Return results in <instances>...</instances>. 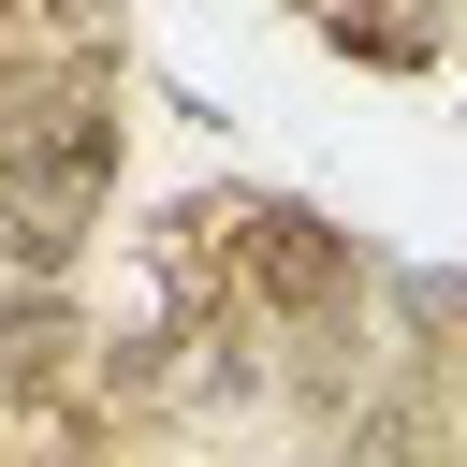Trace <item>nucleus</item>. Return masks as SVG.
Listing matches in <instances>:
<instances>
[{
  "instance_id": "f257e3e1",
  "label": "nucleus",
  "mask_w": 467,
  "mask_h": 467,
  "mask_svg": "<svg viewBox=\"0 0 467 467\" xmlns=\"http://www.w3.org/2000/svg\"><path fill=\"white\" fill-rule=\"evenodd\" d=\"M0 175L44 190V204H117V88L102 73H58V88H0Z\"/></svg>"
},
{
  "instance_id": "f03ea898",
  "label": "nucleus",
  "mask_w": 467,
  "mask_h": 467,
  "mask_svg": "<svg viewBox=\"0 0 467 467\" xmlns=\"http://www.w3.org/2000/svg\"><path fill=\"white\" fill-rule=\"evenodd\" d=\"M234 277L263 292V321L292 336H336L365 306V248L321 219V204H234Z\"/></svg>"
},
{
  "instance_id": "7ed1b4c3",
  "label": "nucleus",
  "mask_w": 467,
  "mask_h": 467,
  "mask_svg": "<svg viewBox=\"0 0 467 467\" xmlns=\"http://www.w3.org/2000/svg\"><path fill=\"white\" fill-rule=\"evenodd\" d=\"M73 248H88V219L0 175V277H29V292H58V277H73Z\"/></svg>"
},
{
  "instance_id": "20e7f679",
  "label": "nucleus",
  "mask_w": 467,
  "mask_h": 467,
  "mask_svg": "<svg viewBox=\"0 0 467 467\" xmlns=\"http://www.w3.org/2000/svg\"><path fill=\"white\" fill-rule=\"evenodd\" d=\"M350 467H452V423H438L423 394H379V409L350 423Z\"/></svg>"
},
{
  "instance_id": "39448f33",
  "label": "nucleus",
  "mask_w": 467,
  "mask_h": 467,
  "mask_svg": "<svg viewBox=\"0 0 467 467\" xmlns=\"http://www.w3.org/2000/svg\"><path fill=\"white\" fill-rule=\"evenodd\" d=\"M409 321H438V336H467V277H409Z\"/></svg>"
},
{
  "instance_id": "423d86ee",
  "label": "nucleus",
  "mask_w": 467,
  "mask_h": 467,
  "mask_svg": "<svg viewBox=\"0 0 467 467\" xmlns=\"http://www.w3.org/2000/svg\"><path fill=\"white\" fill-rule=\"evenodd\" d=\"M44 306H58V292H29V277H0V336H15V321H44Z\"/></svg>"
},
{
  "instance_id": "0eeeda50",
  "label": "nucleus",
  "mask_w": 467,
  "mask_h": 467,
  "mask_svg": "<svg viewBox=\"0 0 467 467\" xmlns=\"http://www.w3.org/2000/svg\"><path fill=\"white\" fill-rule=\"evenodd\" d=\"M452 467H467V423H452Z\"/></svg>"
}]
</instances>
